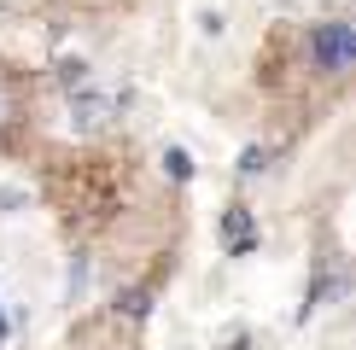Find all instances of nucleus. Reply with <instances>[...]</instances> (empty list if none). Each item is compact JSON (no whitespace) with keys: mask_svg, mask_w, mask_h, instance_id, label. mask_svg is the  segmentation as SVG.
Masks as SVG:
<instances>
[{"mask_svg":"<svg viewBox=\"0 0 356 350\" xmlns=\"http://www.w3.org/2000/svg\"><path fill=\"white\" fill-rule=\"evenodd\" d=\"M240 169H245V175H257V169H263V152H257V146H245V158H240Z\"/></svg>","mask_w":356,"mask_h":350,"instance_id":"nucleus-4","label":"nucleus"},{"mask_svg":"<svg viewBox=\"0 0 356 350\" xmlns=\"http://www.w3.org/2000/svg\"><path fill=\"white\" fill-rule=\"evenodd\" d=\"M117 310H123V315H135V321H140L146 310H152V292H140V286H135V292H123V298H117Z\"/></svg>","mask_w":356,"mask_h":350,"instance_id":"nucleus-2","label":"nucleus"},{"mask_svg":"<svg viewBox=\"0 0 356 350\" xmlns=\"http://www.w3.org/2000/svg\"><path fill=\"white\" fill-rule=\"evenodd\" d=\"M164 169L175 175V181H187V175H193V158L181 152V146H170V152H164Z\"/></svg>","mask_w":356,"mask_h":350,"instance_id":"nucleus-3","label":"nucleus"},{"mask_svg":"<svg viewBox=\"0 0 356 350\" xmlns=\"http://www.w3.org/2000/svg\"><path fill=\"white\" fill-rule=\"evenodd\" d=\"M0 339H6V321H0Z\"/></svg>","mask_w":356,"mask_h":350,"instance_id":"nucleus-6","label":"nucleus"},{"mask_svg":"<svg viewBox=\"0 0 356 350\" xmlns=\"http://www.w3.org/2000/svg\"><path fill=\"white\" fill-rule=\"evenodd\" d=\"M309 58H316V70H327V76H345L356 65V29L345 18H327L309 29Z\"/></svg>","mask_w":356,"mask_h":350,"instance_id":"nucleus-1","label":"nucleus"},{"mask_svg":"<svg viewBox=\"0 0 356 350\" xmlns=\"http://www.w3.org/2000/svg\"><path fill=\"white\" fill-rule=\"evenodd\" d=\"M6 117H12V106H6V94H0V123H6Z\"/></svg>","mask_w":356,"mask_h":350,"instance_id":"nucleus-5","label":"nucleus"}]
</instances>
